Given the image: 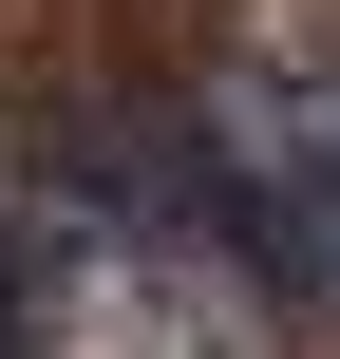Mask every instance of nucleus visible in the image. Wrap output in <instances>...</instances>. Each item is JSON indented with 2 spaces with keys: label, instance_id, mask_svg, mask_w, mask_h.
I'll list each match as a JSON object with an SVG mask.
<instances>
[{
  "label": "nucleus",
  "instance_id": "f257e3e1",
  "mask_svg": "<svg viewBox=\"0 0 340 359\" xmlns=\"http://www.w3.org/2000/svg\"><path fill=\"white\" fill-rule=\"evenodd\" d=\"M38 341H57V208L0 189V359H38Z\"/></svg>",
  "mask_w": 340,
  "mask_h": 359
}]
</instances>
